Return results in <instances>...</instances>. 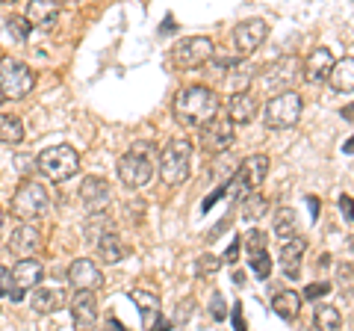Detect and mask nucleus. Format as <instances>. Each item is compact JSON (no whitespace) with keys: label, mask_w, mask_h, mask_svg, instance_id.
I'll return each instance as SVG.
<instances>
[{"label":"nucleus","mask_w":354,"mask_h":331,"mask_svg":"<svg viewBox=\"0 0 354 331\" xmlns=\"http://www.w3.org/2000/svg\"><path fill=\"white\" fill-rule=\"evenodd\" d=\"M174 116L183 125L192 127H204L218 116V95L207 86H189L174 98Z\"/></svg>","instance_id":"nucleus-1"},{"label":"nucleus","mask_w":354,"mask_h":331,"mask_svg":"<svg viewBox=\"0 0 354 331\" xmlns=\"http://www.w3.org/2000/svg\"><path fill=\"white\" fill-rule=\"evenodd\" d=\"M153 157H157V148L151 142H133L127 154H121L118 160V178L130 190H139V186L151 184L153 178Z\"/></svg>","instance_id":"nucleus-2"},{"label":"nucleus","mask_w":354,"mask_h":331,"mask_svg":"<svg viewBox=\"0 0 354 331\" xmlns=\"http://www.w3.org/2000/svg\"><path fill=\"white\" fill-rule=\"evenodd\" d=\"M189 163H192V142L189 139H171L160 151V178L165 186H180L189 178Z\"/></svg>","instance_id":"nucleus-3"},{"label":"nucleus","mask_w":354,"mask_h":331,"mask_svg":"<svg viewBox=\"0 0 354 331\" xmlns=\"http://www.w3.org/2000/svg\"><path fill=\"white\" fill-rule=\"evenodd\" d=\"M39 172L44 175V178H50V181H71L77 172H80V154H77L71 145H53V148H44L39 154Z\"/></svg>","instance_id":"nucleus-4"},{"label":"nucleus","mask_w":354,"mask_h":331,"mask_svg":"<svg viewBox=\"0 0 354 331\" xmlns=\"http://www.w3.org/2000/svg\"><path fill=\"white\" fill-rule=\"evenodd\" d=\"M32 86H36V74H32L30 65H24L21 60H0V95L6 98V101H21V98H27L32 92Z\"/></svg>","instance_id":"nucleus-5"},{"label":"nucleus","mask_w":354,"mask_h":331,"mask_svg":"<svg viewBox=\"0 0 354 331\" xmlns=\"http://www.w3.org/2000/svg\"><path fill=\"white\" fill-rule=\"evenodd\" d=\"M266 175H269V157H266V154H251L248 160L239 163V169L234 172V178L225 184V190L234 198L248 195L266 181Z\"/></svg>","instance_id":"nucleus-6"},{"label":"nucleus","mask_w":354,"mask_h":331,"mask_svg":"<svg viewBox=\"0 0 354 331\" xmlns=\"http://www.w3.org/2000/svg\"><path fill=\"white\" fill-rule=\"evenodd\" d=\"M266 127L269 130H286V127H295V121L301 118V95L298 92H281L269 98V104H266Z\"/></svg>","instance_id":"nucleus-7"},{"label":"nucleus","mask_w":354,"mask_h":331,"mask_svg":"<svg viewBox=\"0 0 354 331\" xmlns=\"http://www.w3.org/2000/svg\"><path fill=\"white\" fill-rule=\"evenodd\" d=\"M48 204H50L48 190L36 181H24L12 198V213L18 219H24V222H30V219H39L48 213Z\"/></svg>","instance_id":"nucleus-8"},{"label":"nucleus","mask_w":354,"mask_h":331,"mask_svg":"<svg viewBox=\"0 0 354 331\" xmlns=\"http://www.w3.org/2000/svg\"><path fill=\"white\" fill-rule=\"evenodd\" d=\"M213 57V42L207 36H189V39H180L171 51V62L177 69H198V65L209 62Z\"/></svg>","instance_id":"nucleus-9"},{"label":"nucleus","mask_w":354,"mask_h":331,"mask_svg":"<svg viewBox=\"0 0 354 331\" xmlns=\"http://www.w3.org/2000/svg\"><path fill=\"white\" fill-rule=\"evenodd\" d=\"M9 272H12V290H9V299H12V302H21V299H24V293L36 290V287L41 284V278H44V267L36 258L18 260L15 269H9Z\"/></svg>","instance_id":"nucleus-10"},{"label":"nucleus","mask_w":354,"mask_h":331,"mask_svg":"<svg viewBox=\"0 0 354 331\" xmlns=\"http://www.w3.org/2000/svg\"><path fill=\"white\" fill-rule=\"evenodd\" d=\"M266 36H269V27H266L263 18H248V21H242V24L234 27V45L242 57H248V53L257 51L266 42Z\"/></svg>","instance_id":"nucleus-11"},{"label":"nucleus","mask_w":354,"mask_h":331,"mask_svg":"<svg viewBox=\"0 0 354 331\" xmlns=\"http://www.w3.org/2000/svg\"><path fill=\"white\" fill-rule=\"evenodd\" d=\"M68 281L77 287V293H95L97 287H104V272L88 258H77L68 267Z\"/></svg>","instance_id":"nucleus-12"},{"label":"nucleus","mask_w":354,"mask_h":331,"mask_svg":"<svg viewBox=\"0 0 354 331\" xmlns=\"http://www.w3.org/2000/svg\"><path fill=\"white\" fill-rule=\"evenodd\" d=\"M298 71H301V60H298V57H281V60H274L269 69H266L263 83L269 86V89H283V92H290V86L295 83Z\"/></svg>","instance_id":"nucleus-13"},{"label":"nucleus","mask_w":354,"mask_h":331,"mask_svg":"<svg viewBox=\"0 0 354 331\" xmlns=\"http://www.w3.org/2000/svg\"><path fill=\"white\" fill-rule=\"evenodd\" d=\"M201 151L207 154H221L234 145V125L230 121H209V125L201 127Z\"/></svg>","instance_id":"nucleus-14"},{"label":"nucleus","mask_w":354,"mask_h":331,"mask_svg":"<svg viewBox=\"0 0 354 331\" xmlns=\"http://www.w3.org/2000/svg\"><path fill=\"white\" fill-rule=\"evenodd\" d=\"M74 331H95L97 328V302L95 293H77L71 299Z\"/></svg>","instance_id":"nucleus-15"},{"label":"nucleus","mask_w":354,"mask_h":331,"mask_svg":"<svg viewBox=\"0 0 354 331\" xmlns=\"http://www.w3.org/2000/svg\"><path fill=\"white\" fill-rule=\"evenodd\" d=\"M80 202L86 204V211H92L95 213H101L104 207L109 204V184L104 178H95V175H88V178H83L80 184Z\"/></svg>","instance_id":"nucleus-16"},{"label":"nucleus","mask_w":354,"mask_h":331,"mask_svg":"<svg viewBox=\"0 0 354 331\" xmlns=\"http://www.w3.org/2000/svg\"><path fill=\"white\" fill-rule=\"evenodd\" d=\"M330 69H334V53H330L328 48H316L310 57L301 62V74H304V80L307 83H325L328 80V74Z\"/></svg>","instance_id":"nucleus-17"},{"label":"nucleus","mask_w":354,"mask_h":331,"mask_svg":"<svg viewBox=\"0 0 354 331\" xmlns=\"http://www.w3.org/2000/svg\"><path fill=\"white\" fill-rule=\"evenodd\" d=\"M130 299H133V305L139 307V314H142V328L145 331H151L153 325L162 319V311H160V296L153 293V290H130Z\"/></svg>","instance_id":"nucleus-18"},{"label":"nucleus","mask_w":354,"mask_h":331,"mask_svg":"<svg viewBox=\"0 0 354 331\" xmlns=\"http://www.w3.org/2000/svg\"><path fill=\"white\" fill-rule=\"evenodd\" d=\"M59 12H62V6L57 0H32V3H27V24L39 30H50L57 24Z\"/></svg>","instance_id":"nucleus-19"},{"label":"nucleus","mask_w":354,"mask_h":331,"mask_svg":"<svg viewBox=\"0 0 354 331\" xmlns=\"http://www.w3.org/2000/svg\"><path fill=\"white\" fill-rule=\"evenodd\" d=\"M304 251H307V240L304 237H292V240H286L283 242V249H281V269L286 278H298V272H301V258H304Z\"/></svg>","instance_id":"nucleus-20"},{"label":"nucleus","mask_w":354,"mask_h":331,"mask_svg":"<svg viewBox=\"0 0 354 331\" xmlns=\"http://www.w3.org/2000/svg\"><path fill=\"white\" fill-rule=\"evenodd\" d=\"M254 116H257V98L248 95V92L230 95V101H227V118H230V125H248Z\"/></svg>","instance_id":"nucleus-21"},{"label":"nucleus","mask_w":354,"mask_h":331,"mask_svg":"<svg viewBox=\"0 0 354 331\" xmlns=\"http://www.w3.org/2000/svg\"><path fill=\"white\" fill-rule=\"evenodd\" d=\"M97 255H101L104 263H121L127 258V246L124 240L113 231H104V234H97Z\"/></svg>","instance_id":"nucleus-22"},{"label":"nucleus","mask_w":354,"mask_h":331,"mask_svg":"<svg viewBox=\"0 0 354 331\" xmlns=\"http://www.w3.org/2000/svg\"><path fill=\"white\" fill-rule=\"evenodd\" d=\"M62 302H65V293L59 287H36V290H32V299H30L36 314H53Z\"/></svg>","instance_id":"nucleus-23"},{"label":"nucleus","mask_w":354,"mask_h":331,"mask_svg":"<svg viewBox=\"0 0 354 331\" xmlns=\"http://www.w3.org/2000/svg\"><path fill=\"white\" fill-rule=\"evenodd\" d=\"M272 311L278 314L281 319H286V323H295L298 314H301V296H298L295 290H281V293H274Z\"/></svg>","instance_id":"nucleus-24"},{"label":"nucleus","mask_w":354,"mask_h":331,"mask_svg":"<svg viewBox=\"0 0 354 331\" xmlns=\"http://www.w3.org/2000/svg\"><path fill=\"white\" fill-rule=\"evenodd\" d=\"M39 231L32 228V225H21V228H15V234H12V242H9V249L15 251V255H21V258H27V255H32V251L39 249Z\"/></svg>","instance_id":"nucleus-25"},{"label":"nucleus","mask_w":354,"mask_h":331,"mask_svg":"<svg viewBox=\"0 0 354 331\" xmlns=\"http://www.w3.org/2000/svg\"><path fill=\"white\" fill-rule=\"evenodd\" d=\"M328 80H330V86H334L337 92L351 95V89H354V60L346 57L342 62H334V69H330Z\"/></svg>","instance_id":"nucleus-26"},{"label":"nucleus","mask_w":354,"mask_h":331,"mask_svg":"<svg viewBox=\"0 0 354 331\" xmlns=\"http://www.w3.org/2000/svg\"><path fill=\"white\" fill-rule=\"evenodd\" d=\"M266 213H269V198L266 195H260L257 190L242 195V219H245V222H257Z\"/></svg>","instance_id":"nucleus-27"},{"label":"nucleus","mask_w":354,"mask_h":331,"mask_svg":"<svg viewBox=\"0 0 354 331\" xmlns=\"http://www.w3.org/2000/svg\"><path fill=\"white\" fill-rule=\"evenodd\" d=\"M21 139H24V125H21V118L0 113V142H3V145H18Z\"/></svg>","instance_id":"nucleus-28"},{"label":"nucleus","mask_w":354,"mask_h":331,"mask_svg":"<svg viewBox=\"0 0 354 331\" xmlns=\"http://www.w3.org/2000/svg\"><path fill=\"white\" fill-rule=\"evenodd\" d=\"M272 228H274V237L292 240L295 237V211L292 207H281V211L272 216Z\"/></svg>","instance_id":"nucleus-29"},{"label":"nucleus","mask_w":354,"mask_h":331,"mask_svg":"<svg viewBox=\"0 0 354 331\" xmlns=\"http://www.w3.org/2000/svg\"><path fill=\"white\" fill-rule=\"evenodd\" d=\"M313 319H316L319 331H339L342 328V314L337 311L334 305H316Z\"/></svg>","instance_id":"nucleus-30"},{"label":"nucleus","mask_w":354,"mask_h":331,"mask_svg":"<svg viewBox=\"0 0 354 331\" xmlns=\"http://www.w3.org/2000/svg\"><path fill=\"white\" fill-rule=\"evenodd\" d=\"M6 27H9V33L18 39V42H27L30 39V33H32V27L27 24V18H21V15H12L6 21Z\"/></svg>","instance_id":"nucleus-31"},{"label":"nucleus","mask_w":354,"mask_h":331,"mask_svg":"<svg viewBox=\"0 0 354 331\" xmlns=\"http://www.w3.org/2000/svg\"><path fill=\"white\" fill-rule=\"evenodd\" d=\"M251 272L257 275V278H269L272 275V258L260 251V255H251Z\"/></svg>","instance_id":"nucleus-32"},{"label":"nucleus","mask_w":354,"mask_h":331,"mask_svg":"<svg viewBox=\"0 0 354 331\" xmlns=\"http://www.w3.org/2000/svg\"><path fill=\"white\" fill-rule=\"evenodd\" d=\"M242 240H245L248 255H260V251H266V234H263V231H248Z\"/></svg>","instance_id":"nucleus-33"},{"label":"nucleus","mask_w":354,"mask_h":331,"mask_svg":"<svg viewBox=\"0 0 354 331\" xmlns=\"http://www.w3.org/2000/svg\"><path fill=\"white\" fill-rule=\"evenodd\" d=\"M218 267H221V260L218 258H213V255H204V258H198V275H213V272H218Z\"/></svg>","instance_id":"nucleus-34"},{"label":"nucleus","mask_w":354,"mask_h":331,"mask_svg":"<svg viewBox=\"0 0 354 331\" xmlns=\"http://www.w3.org/2000/svg\"><path fill=\"white\" fill-rule=\"evenodd\" d=\"M328 293H330V284L328 281H316V284H310L304 290V299L316 302V299H322V296H328Z\"/></svg>","instance_id":"nucleus-35"},{"label":"nucleus","mask_w":354,"mask_h":331,"mask_svg":"<svg viewBox=\"0 0 354 331\" xmlns=\"http://www.w3.org/2000/svg\"><path fill=\"white\" fill-rule=\"evenodd\" d=\"M209 314H213V319H225L227 316V305H225V296L221 293H213V302H209Z\"/></svg>","instance_id":"nucleus-36"},{"label":"nucleus","mask_w":354,"mask_h":331,"mask_svg":"<svg viewBox=\"0 0 354 331\" xmlns=\"http://www.w3.org/2000/svg\"><path fill=\"white\" fill-rule=\"evenodd\" d=\"M225 195H227V190H225V186H218V190H213V193H209V195L204 198L201 211H204V213H209V211H213V204H216V202H221V198H225Z\"/></svg>","instance_id":"nucleus-37"},{"label":"nucleus","mask_w":354,"mask_h":331,"mask_svg":"<svg viewBox=\"0 0 354 331\" xmlns=\"http://www.w3.org/2000/svg\"><path fill=\"white\" fill-rule=\"evenodd\" d=\"M239 249H242V240H239V237L230 240V246H227V251H225V258H221V263H236Z\"/></svg>","instance_id":"nucleus-38"},{"label":"nucleus","mask_w":354,"mask_h":331,"mask_svg":"<svg viewBox=\"0 0 354 331\" xmlns=\"http://www.w3.org/2000/svg\"><path fill=\"white\" fill-rule=\"evenodd\" d=\"M9 290H12V272L0 267V296H9Z\"/></svg>","instance_id":"nucleus-39"},{"label":"nucleus","mask_w":354,"mask_h":331,"mask_svg":"<svg viewBox=\"0 0 354 331\" xmlns=\"http://www.w3.org/2000/svg\"><path fill=\"white\" fill-rule=\"evenodd\" d=\"M230 319H234V331H248L245 328V319H242V305L239 302L234 305V311H230Z\"/></svg>","instance_id":"nucleus-40"},{"label":"nucleus","mask_w":354,"mask_h":331,"mask_svg":"<svg viewBox=\"0 0 354 331\" xmlns=\"http://www.w3.org/2000/svg\"><path fill=\"white\" fill-rule=\"evenodd\" d=\"M337 278H339V284L346 287V290H351V263H342L339 272H337Z\"/></svg>","instance_id":"nucleus-41"},{"label":"nucleus","mask_w":354,"mask_h":331,"mask_svg":"<svg viewBox=\"0 0 354 331\" xmlns=\"http://www.w3.org/2000/svg\"><path fill=\"white\" fill-rule=\"evenodd\" d=\"M339 213L346 222H351V198L348 195H339Z\"/></svg>","instance_id":"nucleus-42"},{"label":"nucleus","mask_w":354,"mask_h":331,"mask_svg":"<svg viewBox=\"0 0 354 331\" xmlns=\"http://www.w3.org/2000/svg\"><path fill=\"white\" fill-rule=\"evenodd\" d=\"M101 331H127V328H124V325H121V323H118V319H115V316H109V319H106V323H104V328H101Z\"/></svg>","instance_id":"nucleus-43"},{"label":"nucleus","mask_w":354,"mask_h":331,"mask_svg":"<svg viewBox=\"0 0 354 331\" xmlns=\"http://www.w3.org/2000/svg\"><path fill=\"white\" fill-rule=\"evenodd\" d=\"M189 307H192V299H186V302L180 305V316H177V323H183V319L189 316Z\"/></svg>","instance_id":"nucleus-44"},{"label":"nucleus","mask_w":354,"mask_h":331,"mask_svg":"<svg viewBox=\"0 0 354 331\" xmlns=\"http://www.w3.org/2000/svg\"><path fill=\"white\" fill-rule=\"evenodd\" d=\"M307 204H310V211H313V219H319V202L316 198H307Z\"/></svg>","instance_id":"nucleus-45"},{"label":"nucleus","mask_w":354,"mask_h":331,"mask_svg":"<svg viewBox=\"0 0 354 331\" xmlns=\"http://www.w3.org/2000/svg\"><path fill=\"white\" fill-rule=\"evenodd\" d=\"M169 328H171V323H165V319H160V323H157V325H153L151 331H169Z\"/></svg>","instance_id":"nucleus-46"},{"label":"nucleus","mask_w":354,"mask_h":331,"mask_svg":"<svg viewBox=\"0 0 354 331\" xmlns=\"http://www.w3.org/2000/svg\"><path fill=\"white\" fill-rule=\"evenodd\" d=\"M171 30H174V27H171V15H169V18H165V24H162V33H165V36H169Z\"/></svg>","instance_id":"nucleus-47"},{"label":"nucleus","mask_w":354,"mask_h":331,"mask_svg":"<svg viewBox=\"0 0 354 331\" xmlns=\"http://www.w3.org/2000/svg\"><path fill=\"white\" fill-rule=\"evenodd\" d=\"M0 231H3V213H0Z\"/></svg>","instance_id":"nucleus-48"},{"label":"nucleus","mask_w":354,"mask_h":331,"mask_svg":"<svg viewBox=\"0 0 354 331\" xmlns=\"http://www.w3.org/2000/svg\"><path fill=\"white\" fill-rule=\"evenodd\" d=\"M0 101H3V98H0Z\"/></svg>","instance_id":"nucleus-49"}]
</instances>
